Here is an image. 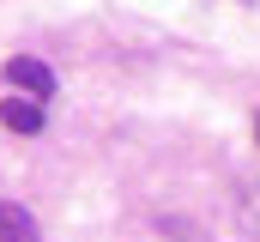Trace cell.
Returning <instances> with one entry per match:
<instances>
[{
    "mask_svg": "<svg viewBox=\"0 0 260 242\" xmlns=\"http://www.w3.org/2000/svg\"><path fill=\"white\" fill-rule=\"evenodd\" d=\"M0 121H6L12 133H43V127H49V115H43L37 97H6V103H0Z\"/></svg>",
    "mask_w": 260,
    "mask_h": 242,
    "instance_id": "obj_2",
    "label": "cell"
},
{
    "mask_svg": "<svg viewBox=\"0 0 260 242\" xmlns=\"http://www.w3.org/2000/svg\"><path fill=\"white\" fill-rule=\"evenodd\" d=\"M254 133H260V115H254Z\"/></svg>",
    "mask_w": 260,
    "mask_h": 242,
    "instance_id": "obj_4",
    "label": "cell"
},
{
    "mask_svg": "<svg viewBox=\"0 0 260 242\" xmlns=\"http://www.w3.org/2000/svg\"><path fill=\"white\" fill-rule=\"evenodd\" d=\"M0 242H43V230H37V218H30L24 206L0 200Z\"/></svg>",
    "mask_w": 260,
    "mask_h": 242,
    "instance_id": "obj_3",
    "label": "cell"
},
{
    "mask_svg": "<svg viewBox=\"0 0 260 242\" xmlns=\"http://www.w3.org/2000/svg\"><path fill=\"white\" fill-rule=\"evenodd\" d=\"M0 79H6L18 97H37V103L55 97V73H49V60H37V55H12L0 67Z\"/></svg>",
    "mask_w": 260,
    "mask_h": 242,
    "instance_id": "obj_1",
    "label": "cell"
}]
</instances>
